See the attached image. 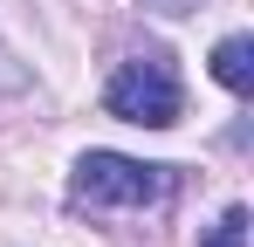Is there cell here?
Listing matches in <instances>:
<instances>
[{
	"instance_id": "6da1fadb",
	"label": "cell",
	"mask_w": 254,
	"mask_h": 247,
	"mask_svg": "<svg viewBox=\"0 0 254 247\" xmlns=\"http://www.w3.org/2000/svg\"><path fill=\"white\" fill-rule=\"evenodd\" d=\"M103 110L124 124H144V130H172L179 110H186V89H179V69H172V55H130L117 62V76L103 89Z\"/></svg>"
},
{
	"instance_id": "7a4b0ae2",
	"label": "cell",
	"mask_w": 254,
	"mask_h": 247,
	"mask_svg": "<svg viewBox=\"0 0 254 247\" xmlns=\"http://www.w3.org/2000/svg\"><path fill=\"white\" fill-rule=\"evenodd\" d=\"M69 192L83 206H158L172 192V165H144V158H124V151H89V158H76Z\"/></svg>"
},
{
	"instance_id": "3957f363",
	"label": "cell",
	"mask_w": 254,
	"mask_h": 247,
	"mask_svg": "<svg viewBox=\"0 0 254 247\" xmlns=\"http://www.w3.org/2000/svg\"><path fill=\"white\" fill-rule=\"evenodd\" d=\"M213 76L227 82L234 96H248V89H254V41L248 35H227L220 48H213Z\"/></svg>"
},
{
	"instance_id": "277c9868",
	"label": "cell",
	"mask_w": 254,
	"mask_h": 247,
	"mask_svg": "<svg viewBox=\"0 0 254 247\" xmlns=\"http://www.w3.org/2000/svg\"><path fill=\"white\" fill-rule=\"evenodd\" d=\"M199 247H248V206H227L220 220H213V234Z\"/></svg>"
}]
</instances>
